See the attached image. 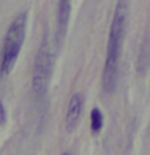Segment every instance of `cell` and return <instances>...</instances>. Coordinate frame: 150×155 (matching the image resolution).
Instances as JSON below:
<instances>
[{"label": "cell", "mask_w": 150, "mask_h": 155, "mask_svg": "<svg viewBox=\"0 0 150 155\" xmlns=\"http://www.w3.org/2000/svg\"><path fill=\"white\" fill-rule=\"evenodd\" d=\"M124 26H126V2L124 0H118V5L115 8V15H113L111 26H110L105 66H103V78H102V84H103L105 92H113L115 86H116Z\"/></svg>", "instance_id": "6da1fadb"}, {"label": "cell", "mask_w": 150, "mask_h": 155, "mask_svg": "<svg viewBox=\"0 0 150 155\" xmlns=\"http://www.w3.org/2000/svg\"><path fill=\"white\" fill-rule=\"evenodd\" d=\"M26 12L16 15L10 24L7 34L3 39V47H2V57H0V76L5 78L11 73L15 63L18 60L19 50L24 42V34H26Z\"/></svg>", "instance_id": "7a4b0ae2"}, {"label": "cell", "mask_w": 150, "mask_h": 155, "mask_svg": "<svg viewBox=\"0 0 150 155\" xmlns=\"http://www.w3.org/2000/svg\"><path fill=\"white\" fill-rule=\"evenodd\" d=\"M52 73V55L47 42H42V47L36 57V65H34V76H32V87L36 94L45 91L48 78Z\"/></svg>", "instance_id": "3957f363"}, {"label": "cell", "mask_w": 150, "mask_h": 155, "mask_svg": "<svg viewBox=\"0 0 150 155\" xmlns=\"http://www.w3.org/2000/svg\"><path fill=\"white\" fill-rule=\"evenodd\" d=\"M82 95L81 94H74L70 99V104H68V110H66V129L73 131L77 126V123L81 121V115H82Z\"/></svg>", "instance_id": "277c9868"}, {"label": "cell", "mask_w": 150, "mask_h": 155, "mask_svg": "<svg viewBox=\"0 0 150 155\" xmlns=\"http://www.w3.org/2000/svg\"><path fill=\"white\" fill-rule=\"evenodd\" d=\"M70 12H71V3H70V0H60V3H58L57 18H58V26H60L61 34L65 32L66 24H68V21H70Z\"/></svg>", "instance_id": "5b68a950"}, {"label": "cell", "mask_w": 150, "mask_h": 155, "mask_svg": "<svg viewBox=\"0 0 150 155\" xmlns=\"http://www.w3.org/2000/svg\"><path fill=\"white\" fill-rule=\"evenodd\" d=\"M102 126H103V115L99 108H94L90 111V128H92V133L97 134L100 133Z\"/></svg>", "instance_id": "8992f818"}, {"label": "cell", "mask_w": 150, "mask_h": 155, "mask_svg": "<svg viewBox=\"0 0 150 155\" xmlns=\"http://www.w3.org/2000/svg\"><path fill=\"white\" fill-rule=\"evenodd\" d=\"M5 121H7V113H5V108H3V104L0 102V128L5 124Z\"/></svg>", "instance_id": "52a82bcc"}]
</instances>
